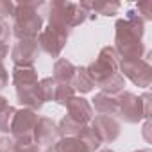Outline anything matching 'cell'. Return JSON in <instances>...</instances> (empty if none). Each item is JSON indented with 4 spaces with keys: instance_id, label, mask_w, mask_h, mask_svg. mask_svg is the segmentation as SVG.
<instances>
[{
    "instance_id": "obj_1",
    "label": "cell",
    "mask_w": 152,
    "mask_h": 152,
    "mask_svg": "<svg viewBox=\"0 0 152 152\" xmlns=\"http://www.w3.org/2000/svg\"><path fill=\"white\" fill-rule=\"evenodd\" d=\"M143 32L145 22L141 16L131 9L127 11L125 18L116 20L115 23V52L122 59H141L145 54L143 45Z\"/></svg>"
},
{
    "instance_id": "obj_2",
    "label": "cell",
    "mask_w": 152,
    "mask_h": 152,
    "mask_svg": "<svg viewBox=\"0 0 152 152\" xmlns=\"http://www.w3.org/2000/svg\"><path fill=\"white\" fill-rule=\"evenodd\" d=\"M118 63L120 57L115 52L113 47H104L97 59L86 66V72L90 75V79L95 86H99L102 90V93L107 95H118L124 91L125 86V79L122 77V73L118 70Z\"/></svg>"
},
{
    "instance_id": "obj_3",
    "label": "cell",
    "mask_w": 152,
    "mask_h": 152,
    "mask_svg": "<svg viewBox=\"0 0 152 152\" xmlns=\"http://www.w3.org/2000/svg\"><path fill=\"white\" fill-rule=\"evenodd\" d=\"M43 6L41 0L32 2H18L15 4L13 15V34L18 39H36L43 29V16L39 15V7Z\"/></svg>"
},
{
    "instance_id": "obj_4",
    "label": "cell",
    "mask_w": 152,
    "mask_h": 152,
    "mask_svg": "<svg viewBox=\"0 0 152 152\" xmlns=\"http://www.w3.org/2000/svg\"><path fill=\"white\" fill-rule=\"evenodd\" d=\"M91 15L81 6V2H68V0H54L48 9V25L73 29L84 23Z\"/></svg>"
},
{
    "instance_id": "obj_5",
    "label": "cell",
    "mask_w": 152,
    "mask_h": 152,
    "mask_svg": "<svg viewBox=\"0 0 152 152\" xmlns=\"http://www.w3.org/2000/svg\"><path fill=\"white\" fill-rule=\"evenodd\" d=\"M116 100H118L116 115L124 122L138 124L143 118L148 120V116H150V93H143L141 97H136L131 91H122L116 95Z\"/></svg>"
},
{
    "instance_id": "obj_6",
    "label": "cell",
    "mask_w": 152,
    "mask_h": 152,
    "mask_svg": "<svg viewBox=\"0 0 152 152\" xmlns=\"http://www.w3.org/2000/svg\"><path fill=\"white\" fill-rule=\"evenodd\" d=\"M118 70L138 88H148L152 83V66L147 59H120Z\"/></svg>"
},
{
    "instance_id": "obj_7",
    "label": "cell",
    "mask_w": 152,
    "mask_h": 152,
    "mask_svg": "<svg viewBox=\"0 0 152 152\" xmlns=\"http://www.w3.org/2000/svg\"><path fill=\"white\" fill-rule=\"evenodd\" d=\"M68 36H70L68 29L56 27V25H47V27L41 29L36 41H38V47L41 50H45L48 56L59 57V54L63 52V48H64V45L68 41Z\"/></svg>"
},
{
    "instance_id": "obj_8",
    "label": "cell",
    "mask_w": 152,
    "mask_h": 152,
    "mask_svg": "<svg viewBox=\"0 0 152 152\" xmlns=\"http://www.w3.org/2000/svg\"><path fill=\"white\" fill-rule=\"evenodd\" d=\"M38 120H39L38 111L27 109V107L16 111L15 120H13V127H11V138L16 143H34L32 132H34Z\"/></svg>"
},
{
    "instance_id": "obj_9",
    "label": "cell",
    "mask_w": 152,
    "mask_h": 152,
    "mask_svg": "<svg viewBox=\"0 0 152 152\" xmlns=\"http://www.w3.org/2000/svg\"><path fill=\"white\" fill-rule=\"evenodd\" d=\"M39 56V47L36 39H18L11 48V59L15 66H34Z\"/></svg>"
},
{
    "instance_id": "obj_10",
    "label": "cell",
    "mask_w": 152,
    "mask_h": 152,
    "mask_svg": "<svg viewBox=\"0 0 152 152\" xmlns=\"http://www.w3.org/2000/svg\"><path fill=\"white\" fill-rule=\"evenodd\" d=\"M90 127L93 129V132L97 134L100 143H113L120 136V124L113 116L97 115V116H93Z\"/></svg>"
},
{
    "instance_id": "obj_11",
    "label": "cell",
    "mask_w": 152,
    "mask_h": 152,
    "mask_svg": "<svg viewBox=\"0 0 152 152\" xmlns=\"http://www.w3.org/2000/svg\"><path fill=\"white\" fill-rule=\"evenodd\" d=\"M66 111H68V116L73 120V122H77L81 125H88L95 113H93V107L91 104L84 99V97H77V95H73L68 104H66Z\"/></svg>"
},
{
    "instance_id": "obj_12",
    "label": "cell",
    "mask_w": 152,
    "mask_h": 152,
    "mask_svg": "<svg viewBox=\"0 0 152 152\" xmlns=\"http://www.w3.org/2000/svg\"><path fill=\"white\" fill-rule=\"evenodd\" d=\"M56 140H59V132L54 120L48 116H39L32 132V141L39 147V145H52Z\"/></svg>"
},
{
    "instance_id": "obj_13",
    "label": "cell",
    "mask_w": 152,
    "mask_h": 152,
    "mask_svg": "<svg viewBox=\"0 0 152 152\" xmlns=\"http://www.w3.org/2000/svg\"><path fill=\"white\" fill-rule=\"evenodd\" d=\"M38 81V72L34 66H15L13 68V84L15 88H27L36 86Z\"/></svg>"
},
{
    "instance_id": "obj_14",
    "label": "cell",
    "mask_w": 152,
    "mask_h": 152,
    "mask_svg": "<svg viewBox=\"0 0 152 152\" xmlns=\"http://www.w3.org/2000/svg\"><path fill=\"white\" fill-rule=\"evenodd\" d=\"M45 152H91V150L79 138H59L52 145H48Z\"/></svg>"
},
{
    "instance_id": "obj_15",
    "label": "cell",
    "mask_w": 152,
    "mask_h": 152,
    "mask_svg": "<svg viewBox=\"0 0 152 152\" xmlns=\"http://www.w3.org/2000/svg\"><path fill=\"white\" fill-rule=\"evenodd\" d=\"M99 115L102 116H115L118 111V100L116 95H107V93H97L93 97V106H91Z\"/></svg>"
},
{
    "instance_id": "obj_16",
    "label": "cell",
    "mask_w": 152,
    "mask_h": 152,
    "mask_svg": "<svg viewBox=\"0 0 152 152\" xmlns=\"http://www.w3.org/2000/svg\"><path fill=\"white\" fill-rule=\"evenodd\" d=\"M77 66H73L68 59H57L54 64V75L52 79L59 84H72V79L75 75Z\"/></svg>"
},
{
    "instance_id": "obj_17",
    "label": "cell",
    "mask_w": 152,
    "mask_h": 152,
    "mask_svg": "<svg viewBox=\"0 0 152 152\" xmlns=\"http://www.w3.org/2000/svg\"><path fill=\"white\" fill-rule=\"evenodd\" d=\"M70 86L73 88V91H79L81 95L90 93V91L93 90L95 84H93L91 79H90V75H88V72H86V66H77V70H75V75H73Z\"/></svg>"
},
{
    "instance_id": "obj_18",
    "label": "cell",
    "mask_w": 152,
    "mask_h": 152,
    "mask_svg": "<svg viewBox=\"0 0 152 152\" xmlns=\"http://www.w3.org/2000/svg\"><path fill=\"white\" fill-rule=\"evenodd\" d=\"M81 6L90 15H91V11H95L97 15H104V16H113L120 9L118 2H81Z\"/></svg>"
},
{
    "instance_id": "obj_19",
    "label": "cell",
    "mask_w": 152,
    "mask_h": 152,
    "mask_svg": "<svg viewBox=\"0 0 152 152\" xmlns=\"http://www.w3.org/2000/svg\"><path fill=\"white\" fill-rule=\"evenodd\" d=\"M83 127H84V125L73 122V120L66 115V116L61 118V122H59V125H57V132H59L61 138H75Z\"/></svg>"
},
{
    "instance_id": "obj_20",
    "label": "cell",
    "mask_w": 152,
    "mask_h": 152,
    "mask_svg": "<svg viewBox=\"0 0 152 152\" xmlns=\"http://www.w3.org/2000/svg\"><path fill=\"white\" fill-rule=\"evenodd\" d=\"M56 86H57V83H56L52 77H45V79H41V81L38 83V93H39V99H41L43 104L54 100Z\"/></svg>"
},
{
    "instance_id": "obj_21",
    "label": "cell",
    "mask_w": 152,
    "mask_h": 152,
    "mask_svg": "<svg viewBox=\"0 0 152 152\" xmlns=\"http://www.w3.org/2000/svg\"><path fill=\"white\" fill-rule=\"evenodd\" d=\"M75 138H79L81 141H84L86 145H88V148L91 150V152H95L102 143H100V140L97 138V134L93 132V129L90 127V125H84L81 131H79V134L77 136H75Z\"/></svg>"
},
{
    "instance_id": "obj_22",
    "label": "cell",
    "mask_w": 152,
    "mask_h": 152,
    "mask_svg": "<svg viewBox=\"0 0 152 152\" xmlns=\"http://www.w3.org/2000/svg\"><path fill=\"white\" fill-rule=\"evenodd\" d=\"M16 107L13 106H7L0 111V131L2 132H11V127H13V120H15V115H16Z\"/></svg>"
},
{
    "instance_id": "obj_23",
    "label": "cell",
    "mask_w": 152,
    "mask_h": 152,
    "mask_svg": "<svg viewBox=\"0 0 152 152\" xmlns=\"http://www.w3.org/2000/svg\"><path fill=\"white\" fill-rule=\"evenodd\" d=\"M73 95H75V91H73V88H72L70 84H59V83H57V86H56V95H54V102H57V104H61V106H66L68 100H70Z\"/></svg>"
},
{
    "instance_id": "obj_24",
    "label": "cell",
    "mask_w": 152,
    "mask_h": 152,
    "mask_svg": "<svg viewBox=\"0 0 152 152\" xmlns=\"http://www.w3.org/2000/svg\"><path fill=\"white\" fill-rule=\"evenodd\" d=\"M11 36H13V31H11L9 23H7V20L0 18V45H7Z\"/></svg>"
},
{
    "instance_id": "obj_25",
    "label": "cell",
    "mask_w": 152,
    "mask_h": 152,
    "mask_svg": "<svg viewBox=\"0 0 152 152\" xmlns=\"http://www.w3.org/2000/svg\"><path fill=\"white\" fill-rule=\"evenodd\" d=\"M15 15V4L9 2V0H0V18H13Z\"/></svg>"
},
{
    "instance_id": "obj_26",
    "label": "cell",
    "mask_w": 152,
    "mask_h": 152,
    "mask_svg": "<svg viewBox=\"0 0 152 152\" xmlns=\"http://www.w3.org/2000/svg\"><path fill=\"white\" fill-rule=\"evenodd\" d=\"M136 13L140 15H143V22L145 20H152V2H148V0H147V2H140L138 6H136Z\"/></svg>"
},
{
    "instance_id": "obj_27",
    "label": "cell",
    "mask_w": 152,
    "mask_h": 152,
    "mask_svg": "<svg viewBox=\"0 0 152 152\" xmlns=\"http://www.w3.org/2000/svg\"><path fill=\"white\" fill-rule=\"evenodd\" d=\"M0 152H16V141L11 136L0 138Z\"/></svg>"
},
{
    "instance_id": "obj_28",
    "label": "cell",
    "mask_w": 152,
    "mask_h": 152,
    "mask_svg": "<svg viewBox=\"0 0 152 152\" xmlns=\"http://www.w3.org/2000/svg\"><path fill=\"white\" fill-rule=\"evenodd\" d=\"M16 152H39L36 143H16Z\"/></svg>"
},
{
    "instance_id": "obj_29",
    "label": "cell",
    "mask_w": 152,
    "mask_h": 152,
    "mask_svg": "<svg viewBox=\"0 0 152 152\" xmlns=\"http://www.w3.org/2000/svg\"><path fill=\"white\" fill-rule=\"evenodd\" d=\"M7 83H9V75H7V70H6V66L2 63L0 64V90H4L7 86Z\"/></svg>"
},
{
    "instance_id": "obj_30",
    "label": "cell",
    "mask_w": 152,
    "mask_h": 152,
    "mask_svg": "<svg viewBox=\"0 0 152 152\" xmlns=\"http://www.w3.org/2000/svg\"><path fill=\"white\" fill-rule=\"evenodd\" d=\"M9 54V45H0V64L4 63V59Z\"/></svg>"
},
{
    "instance_id": "obj_31",
    "label": "cell",
    "mask_w": 152,
    "mask_h": 152,
    "mask_svg": "<svg viewBox=\"0 0 152 152\" xmlns=\"http://www.w3.org/2000/svg\"><path fill=\"white\" fill-rule=\"evenodd\" d=\"M7 106H9V104H7V99L0 95V111H2L4 107H7Z\"/></svg>"
},
{
    "instance_id": "obj_32",
    "label": "cell",
    "mask_w": 152,
    "mask_h": 152,
    "mask_svg": "<svg viewBox=\"0 0 152 152\" xmlns=\"http://www.w3.org/2000/svg\"><path fill=\"white\" fill-rule=\"evenodd\" d=\"M100 152H115V150H111V148H104V150H100Z\"/></svg>"
},
{
    "instance_id": "obj_33",
    "label": "cell",
    "mask_w": 152,
    "mask_h": 152,
    "mask_svg": "<svg viewBox=\"0 0 152 152\" xmlns=\"http://www.w3.org/2000/svg\"><path fill=\"white\" fill-rule=\"evenodd\" d=\"M134 152H150L148 148H143V150H134Z\"/></svg>"
}]
</instances>
